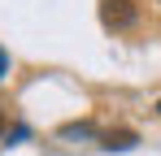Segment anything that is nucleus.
I'll use <instances>...</instances> for the list:
<instances>
[{
    "instance_id": "nucleus-2",
    "label": "nucleus",
    "mask_w": 161,
    "mask_h": 156,
    "mask_svg": "<svg viewBox=\"0 0 161 156\" xmlns=\"http://www.w3.org/2000/svg\"><path fill=\"white\" fill-rule=\"evenodd\" d=\"M131 143H135L131 130H113V134H105V148H109V152H113V148H131Z\"/></svg>"
},
{
    "instance_id": "nucleus-4",
    "label": "nucleus",
    "mask_w": 161,
    "mask_h": 156,
    "mask_svg": "<svg viewBox=\"0 0 161 156\" xmlns=\"http://www.w3.org/2000/svg\"><path fill=\"white\" fill-rule=\"evenodd\" d=\"M0 134H4V113H0Z\"/></svg>"
},
{
    "instance_id": "nucleus-3",
    "label": "nucleus",
    "mask_w": 161,
    "mask_h": 156,
    "mask_svg": "<svg viewBox=\"0 0 161 156\" xmlns=\"http://www.w3.org/2000/svg\"><path fill=\"white\" fill-rule=\"evenodd\" d=\"M9 74V56H4V48H0V78Z\"/></svg>"
},
{
    "instance_id": "nucleus-5",
    "label": "nucleus",
    "mask_w": 161,
    "mask_h": 156,
    "mask_svg": "<svg viewBox=\"0 0 161 156\" xmlns=\"http://www.w3.org/2000/svg\"><path fill=\"white\" fill-rule=\"evenodd\" d=\"M157 108H161V104H157Z\"/></svg>"
},
{
    "instance_id": "nucleus-1",
    "label": "nucleus",
    "mask_w": 161,
    "mask_h": 156,
    "mask_svg": "<svg viewBox=\"0 0 161 156\" xmlns=\"http://www.w3.org/2000/svg\"><path fill=\"white\" fill-rule=\"evenodd\" d=\"M135 18H139V9H135L131 0H100V22L109 30H131Z\"/></svg>"
}]
</instances>
